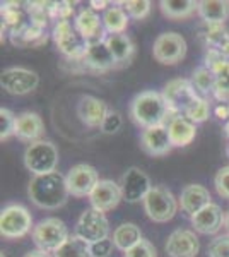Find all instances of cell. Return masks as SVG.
I'll use <instances>...</instances> for the list:
<instances>
[{"label":"cell","instance_id":"6da1fadb","mask_svg":"<svg viewBox=\"0 0 229 257\" xmlns=\"http://www.w3.org/2000/svg\"><path fill=\"white\" fill-rule=\"evenodd\" d=\"M33 204L41 209H58L67 202L70 196L67 180L60 172H52L47 175L33 177L28 189Z\"/></svg>","mask_w":229,"mask_h":257},{"label":"cell","instance_id":"7a4b0ae2","mask_svg":"<svg viewBox=\"0 0 229 257\" xmlns=\"http://www.w3.org/2000/svg\"><path fill=\"white\" fill-rule=\"evenodd\" d=\"M130 117L139 127L151 128L166 125V120L173 117L162 93L157 91H142L132 99Z\"/></svg>","mask_w":229,"mask_h":257},{"label":"cell","instance_id":"3957f363","mask_svg":"<svg viewBox=\"0 0 229 257\" xmlns=\"http://www.w3.org/2000/svg\"><path fill=\"white\" fill-rule=\"evenodd\" d=\"M24 165L33 177L47 175L57 172L58 165V149L52 141H36L31 143L24 151Z\"/></svg>","mask_w":229,"mask_h":257},{"label":"cell","instance_id":"277c9868","mask_svg":"<svg viewBox=\"0 0 229 257\" xmlns=\"http://www.w3.org/2000/svg\"><path fill=\"white\" fill-rule=\"evenodd\" d=\"M31 237L40 250L50 252V254H55L70 238L67 225L58 218H45L36 223L31 231Z\"/></svg>","mask_w":229,"mask_h":257},{"label":"cell","instance_id":"5b68a950","mask_svg":"<svg viewBox=\"0 0 229 257\" xmlns=\"http://www.w3.org/2000/svg\"><path fill=\"white\" fill-rule=\"evenodd\" d=\"M33 228V216L23 204H7L0 213V235L4 238H23Z\"/></svg>","mask_w":229,"mask_h":257},{"label":"cell","instance_id":"8992f818","mask_svg":"<svg viewBox=\"0 0 229 257\" xmlns=\"http://www.w3.org/2000/svg\"><path fill=\"white\" fill-rule=\"evenodd\" d=\"M162 96H164L173 115H186V111L202 98L197 93V89L193 88L191 81L186 79H173L166 82L164 89H162Z\"/></svg>","mask_w":229,"mask_h":257},{"label":"cell","instance_id":"52a82bcc","mask_svg":"<svg viewBox=\"0 0 229 257\" xmlns=\"http://www.w3.org/2000/svg\"><path fill=\"white\" fill-rule=\"evenodd\" d=\"M144 209L147 216L156 223H166L176 214L178 202L173 192L164 185H154L144 199Z\"/></svg>","mask_w":229,"mask_h":257},{"label":"cell","instance_id":"ba28073f","mask_svg":"<svg viewBox=\"0 0 229 257\" xmlns=\"http://www.w3.org/2000/svg\"><path fill=\"white\" fill-rule=\"evenodd\" d=\"M53 41H55L57 48L64 53L69 59H79L84 57L87 50V41L82 38L81 33L77 31L76 24H72L69 19L57 21L55 28H53Z\"/></svg>","mask_w":229,"mask_h":257},{"label":"cell","instance_id":"9c48e42d","mask_svg":"<svg viewBox=\"0 0 229 257\" xmlns=\"http://www.w3.org/2000/svg\"><path fill=\"white\" fill-rule=\"evenodd\" d=\"M152 55L162 65H174L186 55V41L180 33H162L152 45Z\"/></svg>","mask_w":229,"mask_h":257},{"label":"cell","instance_id":"30bf717a","mask_svg":"<svg viewBox=\"0 0 229 257\" xmlns=\"http://www.w3.org/2000/svg\"><path fill=\"white\" fill-rule=\"evenodd\" d=\"M40 84V77L35 70L26 67H9L0 74V86L6 93L14 96L33 93Z\"/></svg>","mask_w":229,"mask_h":257},{"label":"cell","instance_id":"8fae6325","mask_svg":"<svg viewBox=\"0 0 229 257\" xmlns=\"http://www.w3.org/2000/svg\"><path fill=\"white\" fill-rule=\"evenodd\" d=\"M108 233H110V223H108L105 213L94 208L86 209L76 225V235L87 243L105 240L108 238Z\"/></svg>","mask_w":229,"mask_h":257},{"label":"cell","instance_id":"7c38bea8","mask_svg":"<svg viewBox=\"0 0 229 257\" xmlns=\"http://www.w3.org/2000/svg\"><path fill=\"white\" fill-rule=\"evenodd\" d=\"M65 180H67V189L70 196L86 197L91 196V192L98 185L99 175L94 167H91L87 163H79L69 170Z\"/></svg>","mask_w":229,"mask_h":257},{"label":"cell","instance_id":"4fadbf2b","mask_svg":"<svg viewBox=\"0 0 229 257\" xmlns=\"http://www.w3.org/2000/svg\"><path fill=\"white\" fill-rule=\"evenodd\" d=\"M120 189H122L123 201L139 202L147 197V194L151 192L152 185H151V180H149L147 173H145L144 170L132 167L122 175Z\"/></svg>","mask_w":229,"mask_h":257},{"label":"cell","instance_id":"5bb4252c","mask_svg":"<svg viewBox=\"0 0 229 257\" xmlns=\"http://www.w3.org/2000/svg\"><path fill=\"white\" fill-rule=\"evenodd\" d=\"M200 240L191 230H174L166 242V254L169 257H197Z\"/></svg>","mask_w":229,"mask_h":257},{"label":"cell","instance_id":"9a60e30c","mask_svg":"<svg viewBox=\"0 0 229 257\" xmlns=\"http://www.w3.org/2000/svg\"><path fill=\"white\" fill-rule=\"evenodd\" d=\"M123 199L120 184L113 180H99L94 190L91 192L89 201L94 209L101 211V213H108V211L115 209Z\"/></svg>","mask_w":229,"mask_h":257},{"label":"cell","instance_id":"2e32d148","mask_svg":"<svg viewBox=\"0 0 229 257\" xmlns=\"http://www.w3.org/2000/svg\"><path fill=\"white\" fill-rule=\"evenodd\" d=\"M140 146L151 156H164L171 151L173 144L169 139V132L166 125H157L151 128H144L140 136Z\"/></svg>","mask_w":229,"mask_h":257},{"label":"cell","instance_id":"e0dca14e","mask_svg":"<svg viewBox=\"0 0 229 257\" xmlns=\"http://www.w3.org/2000/svg\"><path fill=\"white\" fill-rule=\"evenodd\" d=\"M76 28L81 33V36L87 41V45L105 41V26H103V18H99L93 9H84L77 14Z\"/></svg>","mask_w":229,"mask_h":257},{"label":"cell","instance_id":"ac0fdd59","mask_svg":"<svg viewBox=\"0 0 229 257\" xmlns=\"http://www.w3.org/2000/svg\"><path fill=\"white\" fill-rule=\"evenodd\" d=\"M224 218L226 214L222 213L219 204L210 202L209 206H205L202 211H198L197 214L191 216V225H193L195 231L202 235H214L222 228Z\"/></svg>","mask_w":229,"mask_h":257},{"label":"cell","instance_id":"d6986e66","mask_svg":"<svg viewBox=\"0 0 229 257\" xmlns=\"http://www.w3.org/2000/svg\"><path fill=\"white\" fill-rule=\"evenodd\" d=\"M81 62L84 64L86 69L94 70V72H106V70L118 67L113 55H111L110 48H108L106 41H99V43L89 45Z\"/></svg>","mask_w":229,"mask_h":257},{"label":"cell","instance_id":"ffe728a7","mask_svg":"<svg viewBox=\"0 0 229 257\" xmlns=\"http://www.w3.org/2000/svg\"><path fill=\"white\" fill-rule=\"evenodd\" d=\"M108 106L103 99L96 96H82L77 105V115L87 127H101L108 115Z\"/></svg>","mask_w":229,"mask_h":257},{"label":"cell","instance_id":"44dd1931","mask_svg":"<svg viewBox=\"0 0 229 257\" xmlns=\"http://www.w3.org/2000/svg\"><path fill=\"white\" fill-rule=\"evenodd\" d=\"M45 134V123L43 118L35 111H23L16 118V134L24 143H36L41 141L40 138Z\"/></svg>","mask_w":229,"mask_h":257},{"label":"cell","instance_id":"7402d4cb","mask_svg":"<svg viewBox=\"0 0 229 257\" xmlns=\"http://www.w3.org/2000/svg\"><path fill=\"white\" fill-rule=\"evenodd\" d=\"M168 132L171 139L173 148H183L188 146L191 141L197 136V123L188 120L185 115H173L168 120Z\"/></svg>","mask_w":229,"mask_h":257},{"label":"cell","instance_id":"603a6c76","mask_svg":"<svg viewBox=\"0 0 229 257\" xmlns=\"http://www.w3.org/2000/svg\"><path fill=\"white\" fill-rule=\"evenodd\" d=\"M210 192L203 185L198 184H190L181 190L180 196V206L185 213H188L190 216L197 214L198 211H202L205 206L210 204Z\"/></svg>","mask_w":229,"mask_h":257},{"label":"cell","instance_id":"cb8c5ba5","mask_svg":"<svg viewBox=\"0 0 229 257\" xmlns=\"http://www.w3.org/2000/svg\"><path fill=\"white\" fill-rule=\"evenodd\" d=\"M11 38L12 43L18 47H38V45L47 41V35H45V28L36 26L31 21H26L24 24H21L16 30H11Z\"/></svg>","mask_w":229,"mask_h":257},{"label":"cell","instance_id":"d4e9b609","mask_svg":"<svg viewBox=\"0 0 229 257\" xmlns=\"http://www.w3.org/2000/svg\"><path fill=\"white\" fill-rule=\"evenodd\" d=\"M198 16L207 26L224 24L229 19V2L227 0H202L198 2Z\"/></svg>","mask_w":229,"mask_h":257},{"label":"cell","instance_id":"484cf974","mask_svg":"<svg viewBox=\"0 0 229 257\" xmlns=\"http://www.w3.org/2000/svg\"><path fill=\"white\" fill-rule=\"evenodd\" d=\"M105 41L118 67L120 65L130 64L132 59H134L135 47H134V41L128 38L125 33L123 35H110V36H106Z\"/></svg>","mask_w":229,"mask_h":257},{"label":"cell","instance_id":"4316f807","mask_svg":"<svg viewBox=\"0 0 229 257\" xmlns=\"http://www.w3.org/2000/svg\"><path fill=\"white\" fill-rule=\"evenodd\" d=\"M161 12L168 19L181 21L198 12V2L193 0H161Z\"/></svg>","mask_w":229,"mask_h":257},{"label":"cell","instance_id":"83f0119b","mask_svg":"<svg viewBox=\"0 0 229 257\" xmlns=\"http://www.w3.org/2000/svg\"><path fill=\"white\" fill-rule=\"evenodd\" d=\"M140 240H142V231H140V228L134 225V223H122V225L116 226V230L113 231L115 247L123 252H127L128 248L137 245Z\"/></svg>","mask_w":229,"mask_h":257},{"label":"cell","instance_id":"f1b7e54d","mask_svg":"<svg viewBox=\"0 0 229 257\" xmlns=\"http://www.w3.org/2000/svg\"><path fill=\"white\" fill-rule=\"evenodd\" d=\"M103 26L108 35H123L128 26V14L123 7H108L103 14Z\"/></svg>","mask_w":229,"mask_h":257},{"label":"cell","instance_id":"f546056e","mask_svg":"<svg viewBox=\"0 0 229 257\" xmlns=\"http://www.w3.org/2000/svg\"><path fill=\"white\" fill-rule=\"evenodd\" d=\"M215 82H217V77H215V74L207 67L197 69L193 72V76H191V84H193V88L197 89V93H202L203 96H207V94L214 91Z\"/></svg>","mask_w":229,"mask_h":257},{"label":"cell","instance_id":"4dcf8cb0","mask_svg":"<svg viewBox=\"0 0 229 257\" xmlns=\"http://www.w3.org/2000/svg\"><path fill=\"white\" fill-rule=\"evenodd\" d=\"M55 257H89V243L74 235L55 252Z\"/></svg>","mask_w":229,"mask_h":257},{"label":"cell","instance_id":"1f68e13d","mask_svg":"<svg viewBox=\"0 0 229 257\" xmlns=\"http://www.w3.org/2000/svg\"><path fill=\"white\" fill-rule=\"evenodd\" d=\"M205 41L210 50H220L226 43H229V31L224 28V24H212L207 26Z\"/></svg>","mask_w":229,"mask_h":257},{"label":"cell","instance_id":"d6a6232c","mask_svg":"<svg viewBox=\"0 0 229 257\" xmlns=\"http://www.w3.org/2000/svg\"><path fill=\"white\" fill-rule=\"evenodd\" d=\"M16 118L18 115H14L9 108H0V141L9 139L11 136L16 134Z\"/></svg>","mask_w":229,"mask_h":257},{"label":"cell","instance_id":"836d02e7","mask_svg":"<svg viewBox=\"0 0 229 257\" xmlns=\"http://www.w3.org/2000/svg\"><path fill=\"white\" fill-rule=\"evenodd\" d=\"M125 12L128 14V18L134 19H144L151 12V2L149 0H128V2L122 4Z\"/></svg>","mask_w":229,"mask_h":257},{"label":"cell","instance_id":"e575fe53","mask_svg":"<svg viewBox=\"0 0 229 257\" xmlns=\"http://www.w3.org/2000/svg\"><path fill=\"white\" fill-rule=\"evenodd\" d=\"M209 115H210V103H209V99H207V98H200L188 111H186L185 117L188 118V120H191L193 123H202V122H205V120L209 118Z\"/></svg>","mask_w":229,"mask_h":257},{"label":"cell","instance_id":"d590c367","mask_svg":"<svg viewBox=\"0 0 229 257\" xmlns=\"http://www.w3.org/2000/svg\"><path fill=\"white\" fill-rule=\"evenodd\" d=\"M123 257H157V250L149 240L142 238L137 245L128 248L123 254Z\"/></svg>","mask_w":229,"mask_h":257},{"label":"cell","instance_id":"8d00e7d4","mask_svg":"<svg viewBox=\"0 0 229 257\" xmlns=\"http://www.w3.org/2000/svg\"><path fill=\"white\" fill-rule=\"evenodd\" d=\"M214 185L219 196L229 201V165L217 170V173L214 177Z\"/></svg>","mask_w":229,"mask_h":257},{"label":"cell","instance_id":"74e56055","mask_svg":"<svg viewBox=\"0 0 229 257\" xmlns=\"http://www.w3.org/2000/svg\"><path fill=\"white\" fill-rule=\"evenodd\" d=\"M209 257H229V235L215 237L209 245Z\"/></svg>","mask_w":229,"mask_h":257},{"label":"cell","instance_id":"f35d334b","mask_svg":"<svg viewBox=\"0 0 229 257\" xmlns=\"http://www.w3.org/2000/svg\"><path fill=\"white\" fill-rule=\"evenodd\" d=\"M113 238H105L99 242L89 243V257H108L113 250Z\"/></svg>","mask_w":229,"mask_h":257},{"label":"cell","instance_id":"ab89813d","mask_svg":"<svg viewBox=\"0 0 229 257\" xmlns=\"http://www.w3.org/2000/svg\"><path fill=\"white\" fill-rule=\"evenodd\" d=\"M120 128H122V115L115 110H110L101 125V132L103 134H116Z\"/></svg>","mask_w":229,"mask_h":257},{"label":"cell","instance_id":"60d3db41","mask_svg":"<svg viewBox=\"0 0 229 257\" xmlns=\"http://www.w3.org/2000/svg\"><path fill=\"white\" fill-rule=\"evenodd\" d=\"M215 117L220 120H229V103H220L219 106H215Z\"/></svg>","mask_w":229,"mask_h":257},{"label":"cell","instance_id":"b9f144b4","mask_svg":"<svg viewBox=\"0 0 229 257\" xmlns=\"http://www.w3.org/2000/svg\"><path fill=\"white\" fill-rule=\"evenodd\" d=\"M24 257H55V255H52L50 252H45V250H31V252H28Z\"/></svg>","mask_w":229,"mask_h":257},{"label":"cell","instance_id":"7bdbcfd3","mask_svg":"<svg viewBox=\"0 0 229 257\" xmlns=\"http://www.w3.org/2000/svg\"><path fill=\"white\" fill-rule=\"evenodd\" d=\"M106 6L108 2H91V9L93 11H103V9L106 11Z\"/></svg>","mask_w":229,"mask_h":257},{"label":"cell","instance_id":"ee69618b","mask_svg":"<svg viewBox=\"0 0 229 257\" xmlns=\"http://www.w3.org/2000/svg\"><path fill=\"white\" fill-rule=\"evenodd\" d=\"M217 52H219L220 55H222V57H224V59H226V60H229V43H226V45H224L222 48H220V50H217Z\"/></svg>","mask_w":229,"mask_h":257},{"label":"cell","instance_id":"f6af8a7d","mask_svg":"<svg viewBox=\"0 0 229 257\" xmlns=\"http://www.w3.org/2000/svg\"><path fill=\"white\" fill-rule=\"evenodd\" d=\"M224 226H226L227 235H229V209L226 211V218H224Z\"/></svg>","mask_w":229,"mask_h":257},{"label":"cell","instance_id":"bcb514c9","mask_svg":"<svg viewBox=\"0 0 229 257\" xmlns=\"http://www.w3.org/2000/svg\"><path fill=\"white\" fill-rule=\"evenodd\" d=\"M224 134H226L227 138H229V120L226 122V125H224Z\"/></svg>","mask_w":229,"mask_h":257},{"label":"cell","instance_id":"7dc6e473","mask_svg":"<svg viewBox=\"0 0 229 257\" xmlns=\"http://www.w3.org/2000/svg\"><path fill=\"white\" fill-rule=\"evenodd\" d=\"M226 153H227V158H229V144H227V148H226Z\"/></svg>","mask_w":229,"mask_h":257}]
</instances>
